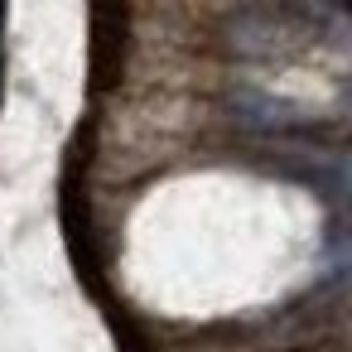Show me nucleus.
Segmentation results:
<instances>
[{
  "label": "nucleus",
  "instance_id": "f257e3e1",
  "mask_svg": "<svg viewBox=\"0 0 352 352\" xmlns=\"http://www.w3.org/2000/svg\"><path fill=\"white\" fill-rule=\"evenodd\" d=\"M227 111H232L236 131L275 140V145H294V140H309L318 131V111H309L289 97H270L265 87H236L227 97Z\"/></svg>",
  "mask_w": 352,
  "mask_h": 352
},
{
  "label": "nucleus",
  "instance_id": "f03ea898",
  "mask_svg": "<svg viewBox=\"0 0 352 352\" xmlns=\"http://www.w3.org/2000/svg\"><path fill=\"white\" fill-rule=\"evenodd\" d=\"M270 169L289 184H304L314 193H323L328 203L347 198V155L342 150H309V145H275Z\"/></svg>",
  "mask_w": 352,
  "mask_h": 352
}]
</instances>
